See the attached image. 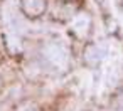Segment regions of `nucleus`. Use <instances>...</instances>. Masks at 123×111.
I'll use <instances>...</instances> for the list:
<instances>
[{
  "instance_id": "1",
  "label": "nucleus",
  "mask_w": 123,
  "mask_h": 111,
  "mask_svg": "<svg viewBox=\"0 0 123 111\" xmlns=\"http://www.w3.org/2000/svg\"><path fill=\"white\" fill-rule=\"evenodd\" d=\"M44 57L51 66H54L57 69H64L66 64H68V52L59 42L47 44L44 47Z\"/></svg>"
},
{
  "instance_id": "2",
  "label": "nucleus",
  "mask_w": 123,
  "mask_h": 111,
  "mask_svg": "<svg viewBox=\"0 0 123 111\" xmlns=\"http://www.w3.org/2000/svg\"><path fill=\"white\" fill-rule=\"evenodd\" d=\"M108 54V49L106 46L103 44H89L86 49H84V62L91 67H96L101 64V61L106 57Z\"/></svg>"
},
{
  "instance_id": "3",
  "label": "nucleus",
  "mask_w": 123,
  "mask_h": 111,
  "mask_svg": "<svg viewBox=\"0 0 123 111\" xmlns=\"http://www.w3.org/2000/svg\"><path fill=\"white\" fill-rule=\"evenodd\" d=\"M20 5H22V12L31 19L41 17L46 12V0H22Z\"/></svg>"
},
{
  "instance_id": "4",
  "label": "nucleus",
  "mask_w": 123,
  "mask_h": 111,
  "mask_svg": "<svg viewBox=\"0 0 123 111\" xmlns=\"http://www.w3.org/2000/svg\"><path fill=\"white\" fill-rule=\"evenodd\" d=\"M91 25V19L88 17V14H78L73 20V29L79 34V35H86Z\"/></svg>"
},
{
  "instance_id": "5",
  "label": "nucleus",
  "mask_w": 123,
  "mask_h": 111,
  "mask_svg": "<svg viewBox=\"0 0 123 111\" xmlns=\"http://www.w3.org/2000/svg\"><path fill=\"white\" fill-rule=\"evenodd\" d=\"M115 108H116V111H123V94H120V96H118Z\"/></svg>"
},
{
  "instance_id": "6",
  "label": "nucleus",
  "mask_w": 123,
  "mask_h": 111,
  "mask_svg": "<svg viewBox=\"0 0 123 111\" xmlns=\"http://www.w3.org/2000/svg\"><path fill=\"white\" fill-rule=\"evenodd\" d=\"M17 111H36V109H34L32 106H27V104H25V106H20Z\"/></svg>"
}]
</instances>
